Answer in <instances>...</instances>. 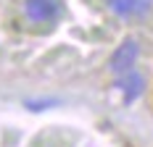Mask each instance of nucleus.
<instances>
[{
    "instance_id": "nucleus-1",
    "label": "nucleus",
    "mask_w": 153,
    "mask_h": 147,
    "mask_svg": "<svg viewBox=\"0 0 153 147\" xmlns=\"http://www.w3.org/2000/svg\"><path fill=\"white\" fill-rule=\"evenodd\" d=\"M140 55V45L135 40H124L116 50H114V55L108 60V68L114 74H129L132 71V66H135V60Z\"/></svg>"
},
{
    "instance_id": "nucleus-4",
    "label": "nucleus",
    "mask_w": 153,
    "mask_h": 147,
    "mask_svg": "<svg viewBox=\"0 0 153 147\" xmlns=\"http://www.w3.org/2000/svg\"><path fill=\"white\" fill-rule=\"evenodd\" d=\"M119 87L124 89V100H127V103H132L140 92H143V76H140V74H132V71L124 74V79L119 82Z\"/></svg>"
},
{
    "instance_id": "nucleus-3",
    "label": "nucleus",
    "mask_w": 153,
    "mask_h": 147,
    "mask_svg": "<svg viewBox=\"0 0 153 147\" xmlns=\"http://www.w3.org/2000/svg\"><path fill=\"white\" fill-rule=\"evenodd\" d=\"M108 8L122 18H132V16H143L151 11L153 0H106Z\"/></svg>"
},
{
    "instance_id": "nucleus-2",
    "label": "nucleus",
    "mask_w": 153,
    "mask_h": 147,
    "mask_svg": "<svg viewBox=\"0 0 153 147\" xmlns=\"http://www.w3.org/2000/svg\"><path fill=\"white\" fill-rule=\"evenodd\" d=\"M24 13L29 21L45 24L58 16V0H24Z\"/></svg>"
}]
</instances>
